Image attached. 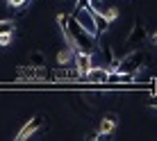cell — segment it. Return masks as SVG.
<instances>
[{
  "label": "cell",
  "instance_id": "obj_1",
  "mask_svg": "<svg viewBox=\"0 0 157 141\" xmlns=\"http://www.w3.org/2000/svg\"><path fill=\"white\" fill-rule=\"evenodd\" d=\"M66 21H68V32H71V36H73L75 50H82V52H89L91 55L94 48H96V36H91L89 32L75 21L73 14H66Z\"/></svg>",
  "mask_w": 157,
  "mask_h": 141
},
{
  "label": "cell",
  "instance_id": "obj_2",
  "mask_svg": "<svg viewBox=\"0 0 157 141\" xmlns=\"http://www.w3.org/2000/svg\"><path fill=\"white\" fill-rule=\"evenodd\" d=\"M146 62H148V55H146L144 50H132L128 57H123L121 62H118L116 70H123V73H134V75H137L139 70L146 66Z\"/></svg>",
  "mask_w": 157,
  "mask_h": 141
},
{
  "label": "cell",
  "instance_id": "obj_3",
  "mask_svg": "<svg viewBox=\"0 0 157 141\" xmlns=\"http://www.w3.org/2000/svg\"><path fill=\"white\" fill-rule=\"evenodd\" d=\"M16 78H23V80H48L52 78V73L43 66H21L16 68Z\"/></svg>",
  "mask_w": 157,
  "mask_h": 141
},
{
  "label": "cell",
  "instance_id": "obj_4",
  "mask_svg": "<svg viewBox=\"0 0 157 141\" xmlns=\"http://www.w3.org/2000/svg\"><path fill=\"white\" fill-rule=\"evenodd\" d=\"M84 78H86V82H91V84H96V86L109 84V82H107V80H109V68H107V66H91L84 73Z\"/></svg>",
  "mask_w": 157,
  "mask_h": 141
},
{
  "label": "cell",
  "instance_id": "obj_5",
  "mask_svg": "<svg viewBox=\"0 0 157 141\" xmlns=\"http://www.w3.org/2000/svg\"><path fill=\"white\" fill-rule=\"evenodd\" d=\"M41 128H43V116L39 114V116L30 118V121H28L23 128L18 130V134H16V141H25V139H30L32 134H34L36 130H41Z\"/></svg>",
  "mask_w": 157,
  "mask_h": 141
},
{
  "label": "cell",
  "instance_id": "obj_6",
  "mask_svg": "<svg viewBox=\"0 0 157 141\" xmlns=\"http://www.w3.org/2000/svg\"><path fill=\"white\" fill-rule=\"evenodd\" d=\"M146 25H144V21H134V25H132V30H130V34H128V39H125V46H137V43H141L146 39Z\"/></svg>",
  "mask_w": 157,
  "mask_h": 141
},
{
  "label": "cell",
  "instance_id": "obj_7",
  "mask_svg": "<svg viewBox=\"0 0 157 141\" xmlns=\"http://www.w3.org/2000/svg\"><path fill=\"white\" fill-rule=\"evenodd\" d=\"M116 125H118V116L114 112H107L105 116H102V121H100V137L98 139H107L112 132H114Z\"/></svg>",
  "mask_w": 157,
  "mask_h": 141
},
{
  "label": "cell",
  "instance_id": "obj_8",
  "mask_svg": "<svg viewBox=\"0 0 157 141\" xmlns=\"http://www.w3.org/2000/svg\"><path fill=\"white\" fill-rule=\"evenodd\" d=\"M73 66L78 68L80 78H84V73L91 68V55H89V52H82V50H75V55H73Z\"/></svg>",
  "mask_w": 157,
  "mask_h": 141
},
{
  "label": "cell",
  "instance_id": "obj_9",
  "mask_svg": "<svg viewBox=\"0 0 157 141\" xmlns=\"http://www.w3.org/2000/svg\"><path fill=\"white\" fill-rule=\"evenodd\" d=\"M94 25H96V36H100V34H105L107 30H109V21L105 18L100 12H94Z\"/></svg>",
  "mask_w": 157,
  "mask_h": 141
},
{
  "label": "cell",
  "instance_id": "obj_10",
  "mask_svg": "<svg viewBox=\"0 0 157 141\" xmlns=\"http://www.w3.org/2000/svg\"><path fill=\"white\" fill-rule=\"evenodd\" d=\"M30 64L32 66H46V55L41 50H32L30 52Z\"/></svg>",
  "mask_w": 157,
  "mask_h": 141
},
{
  "label": "cell",
  "instance_id": "obj_11",
  "mask_svg": "<svg viewBox=\"0 0 157 141\" xmlns=\"http://www.w3.org/2000/svg\"><path fill=\"white\" fill-rule=\"evenodd\" d=\"M71 55H73V48H68V46H66V50H62V52L57 55L59 66H62V64H68V62H71Z\"/></svg>",
  "mask_w": 157,
  "mask_h": 141
},
{
  "label": "cell",
  "instance_id": "obj_12",
  "mask_svg": "<svg viewBox=\"0 0 157 141\" xmlns=\"http://www.w3.org/2000/svg\"><path fill=\"white\" fill-rule=\"evenodd\" d=\"M100 14H102V16H105V18L112 23V21H114L116 16H118V9H116V7H107V9H100Z\"/></svg>",
  "mask_w": 157,
  "mask_h": 141
},
{
  "label": "cell",
  "instance_id": "obj_13",
  "mask_svg": "<svg viewBox=\"0 0 157 141\" xmlns=\"http://www.w3.org/2000/svg\"><path fill=\"white\" fill-rule=\"evenodd\" d=\"M5 32H12L14 34V23L12 21H0V34H5Z\"/></svg>",
  "mask_w": 157,
  "mask_h": 141
},
{
  "label": "cell",
  "instance_id": "obj_14",
  "mask_svg": "<svg viewBox=\"0 0 157 141\" xmlns=\"http://www.w3.org/2000/svg\"><path fill=\"white\" fill-rule=\"evenodd\" d=\"M12 32H5V34H0V46H9L12 43Z\"/></svg>",
  "mask_w": 157,
  "mask_h": 141
},
{
  "label": "cell",
  "instance_id": "obj_15",
  "mask_svg": "<svg viewBox=\"0 0 157 141\" xmlns=\"http://www.w3.org/2000/svg\"><path fill=\"white\" fill-rule=\"evenodd\" d=\"M89 5H91V12H100L102 9V0H89Z\"/></svg>",
  "mask_w": 157,
  "mask_h": 141
},
{
  "label": "cell",
  "instance_id": "obj_16",
  "mask_svg": "<svg viewBox=\"0 0 157 141\" xmlns=\"http://www.w3.org/2000/svg\"><path fill=\"white\" fill-rule=\"evenodd\" d=\"M7 2H9V7H23L28 0H7Z\"/></svg>",
  "mask_w": 157,
  "mask_h": 141
},
{
  "label": "cell",
  "instance_id": "obj_17",
  "mask_svg": "<svg viewBox=\"0 0 157 141\" xmlns=\"http://www.w3.org/2000/svg\"><path fill=\"white\" fill-rule=\"evenodd\" d=\"M148 107H157V93H155V96H153V98H150V100H148Z\"/></svg>",
  "mask_w": 157,
  "mask_h": 141
},
{
  "label": "cell",
  "instance_id": "obj_18",
  "mask_svg": "<svg viewBox=\"0 0 157 141\" xmlns=\"http://www.w3.org/2000/svg\"><path fill=\"white\" fill-rule=\"evenodd\" d=\"M100 137V134H96V132H89V134H86V139H89V141H94V139H98Z\"/></svg>",
  "mask_w": 157,
  "mask_h": 141
},
{
  "label": "cell",
  "instance_id": "obj_19",
  "mask_svg": "<svg viewBox=\"0 0 157 141\" xmlns=\"http://www.w3.org/2000/svg\"><path fill=\"white\" fill-rule=\"evenodd\" d=\"M153 43H155V46H157V32H155V34H153Z\"/></svg>",
  "mask_w": 157,
  "mask_h": 141
},
{
  "label": "cell",
  "instance_id": "obj_20",
  "mask_svg": "<svg viewBox=\"0 0 157 141\" xmlns=\"http://www.w3.org/2000/svg\"><path fill=\"white\" fill-rule=\"evenodd\" d=\"M155 93H157V86H155Z\"/></svg>",
  "mask_w": 157,
  "mask_h": 141
}]
</instances>
